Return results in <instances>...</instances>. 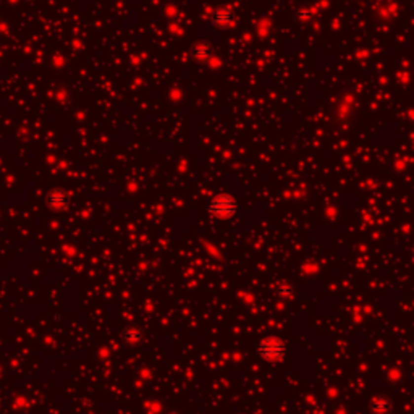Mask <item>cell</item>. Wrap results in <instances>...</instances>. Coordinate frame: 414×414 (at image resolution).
I'll return each instance as SVG.
<instances>
[{
  "label": "cell",
  "instance_id": "obj_1",
  "mask_svg": "<svg viewBox=\"0 0 414 414\" xmlns=\"http://www.w3.org/2000/svg\"><path fill=\"white\" fill-rule=\"evenodd\" d=\"M207 211L209 214L215 219H230L236 214L238 211V202L233 196L230 194H217L212 197L207 204Z\"/></svg>",
  "mask_w": 414,
  "mask_h": 414
},
{
  "label": "cell",
  "instance_id": "obj_5",
  "mask_svg": "<svg viewBox=\"0 0 414 414\" xmlns=\"http://www.w3.org/2000/svg\"><path fill=\"white\" fill-rule=\"evenodd\" d=\"M123 338L126 343H130V345H139V343L143 341V330L139 329H126L123 332Z\"/></svg>",
  "mask_w": 414,
  "mask_h": 414
},
{
  "label": "cell",
  "instance_id": "obj_4",
  "mask_svg": "<svg viewBox=\"0 0 414 414\" xmlns=\"http://www.w3.org/2000/svg\"><path fill=\"white\" fill-rule=\"evenodd\" d=\"M212 21L217 26H228L233 21V11L230 8H217L212 13Z\"/></svg>",
  "mask_w": 414,
  "mask_h": 414
},
{
  "label": "cell",
  "instance_id": "obj_2",
  "mask_svg": "<svg viewBox=\"0 0 414 414\" xmlns=\"http://www.w3.org/2000/svg\"><path fill=\"white\" fill-rule=\"evenodd\" d=\"M285 345L282 340H278L275 337H269L265 340H262L258 346V354L265 361H270V363H275V361H280L285 354Z\"/></svg>",
  "mask_w": 414,
  "mask_h": 414
},
{
  "label": "cell",
  "instance_id": "obj_3",
  "mask_svg": "<svg viewBox=\"0 0 414 414\" xmlns=\"http://www.w3.org/2000/svg\"><path fill=\"white\" fill-rule=\"evenodd\" d=\"M47 201L52 209H55V211H63V209H67L70 204V194L67 189L55 188L49 193Z\"/></svg>",
  "mask_w": 414,
  "mask_h": 414
},
{
  "label": "cell",
  "instance_id": "obj_6",
  "mask_svg": "<svg viewBox=\"0 0 414 414\" xmlns=\"http://www.w3.org/2000/svg\"><path fill=\"white\" fill-rule=\"evenodd\" d=\"M193 55L196 58H199V60L209 58V57H211V47H209L207 44H197L196 47L193 49Z\"/></svg>",
  "mask_w": 414,
  "mask_h": 414
}]
</instances>
